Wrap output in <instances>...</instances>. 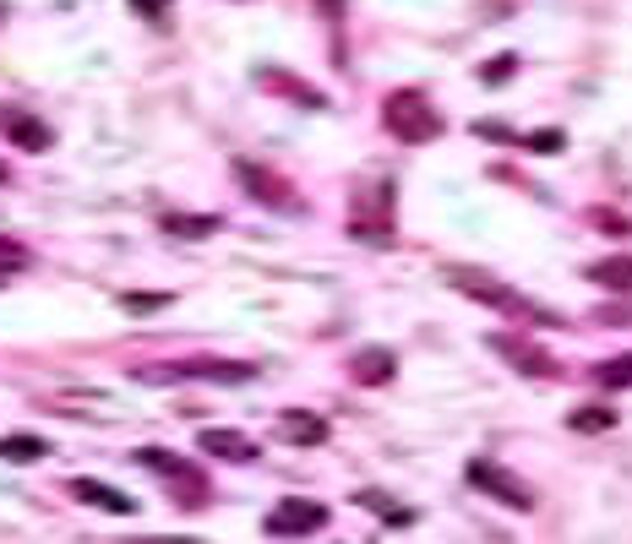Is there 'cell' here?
Returning <instances> with one entry per match:
<instances>
[{
	"label": "cell",
	"instance_id": "23",
	"mask_svg": "<svg viewBox=\"0 0 632 544\" xmlns=\"http://www.w3.org/2000/svg\"><path fill=\"white\" fill-rule=\"evenodd\" d=\"M121 305H126V310H163L169 294H121Z\"/></svg>",
	"mask_w": 632,
	"mask_h": 544
},
{
	"label": "cell",
	"instance_id": "27",
	"mask_svg": "<svg viewBox=\"0 0 632 544\" xmlns=\"http://www.w3.org/2000/svg\"><path fill=\"white\" fill-rule=\"evenodd\" d=\"M11 272H22V262H0V283H11Z\"/></svg>",
	"mask_w": 632,
	"mask_h": 544
},
{
	"label": "cell",
	"instance_id": "1",
	"mask_svg": "<svg viewBox=\"0 0 632 544\" xmlns=\"http://www.w3.org/2000/svg\"><path fill=\"white\" fill-rule=\"evenodd\" d=\"M349 235L365 240V246H387L398 235V218H393V185L387 180H365L354 185L349 196Z\"/></svg>",
	"mask_w": 632,
	"mask_h": 544
},
{
	"label": "cell",
	"instance_id": "15",
	"mask_svg": "<svg viewBox=\"0 0 632 544\" xmlns=\"http://www.w3.org/2000/svg\"><path fill=\"white\" fill-rule=\"evenodd\" d=\"M257 82L268 88V93H284V99H295V104H306V110H316L321 104V93H316L312 82H301V77H290V71H257Z\"/></svg>",
	"mask_w": 632,
	"mask_h": 544
},
{
	"label": "cell",
	"instance_id": "19",
	"mask_svg": "<svg viewBox=\"0 0 632 544\" xmlns=\"http://www.w3.org/2000/svg\"><path fill=\"white\" fill-rule=\"evenodd\" d=\"M573 430H584V435H600V430H611L617 424V408H606V404H584V408H573V419H567Z\"/></svg>",
	"mask_w": 632,
	"mask_h": 544
},
{
	"label": "cell",
	"instance_id": "21",
	"mask_svg": "<svg viewBox=\"0 0 632 544\" xmlns=\"http://www.w3.org/2000/svg\"><path fill=\"white\" fill-rule=\"evenodd\" d=\"M512 71H518V60H512V55H496V60L479 66V82H507Z\"/></svg>",
	"mask_w": 632,
	"mask_h": 544
},
{
	"label": "cell",
	"instance_id": "17",
	"mask_svg": "<svg viewBox=\"0 0 632 544\" xmlns=\"http://www.w3.org/2000/svg\"><path fill=\"white\" fill-rule=\"evenodd\" d=\"M44 452H49V446H44L38 435H22V430H16V435H0V457H5V463H38Z\"/></svg>",
	"mask_w": 632,
	"mask_h": 544
},
{
	"label": "cell",
	"instance_id": "16",
	"mask_svg": "<svg viewBox=\"0 0 632 544\" xmlns=\"http://www.w3.org/2000/svg\"><path fill=\"white\" fill-rule=\"evenodd\" d=\"M589 277L600 283V288H611V294H628L632 288V257H606V262H595Z\"/></svg>",
	"mask_w": 632,
	"mask_h": 544
},
{
	"label": "cell",
	"instance_id": "24",
	"mask_svg": "<svg viewBox=\"0 0 632 544\" xmlns=\"http://www.w3.org/2000/svg\"><path fill=\"white\" fill-rule=\"evenodd\" d=\"M595 224H606V235H628V218H622V213H606V207H600Z\"/></svg>",
	"mask_w": 632,
	"mask_h": 544
},
{
	"label": "cell",
	"instance_id": "18",
	"mask_svg": "<svg viewBox=\"0 0 632 544\" xmlns=\"http://www.w3.org/2000/svg\"><path fill=\"white\" fill-rule=\"evenodd\" d=\"M595 387H600V393H622V387H632V354H617V360L595 365Z\"/></svg>",
	"mask_w": 632,
	"mask_h": 544
},
{
	"label": "cell",
	"instance_id": "13",
	"mask_svg": "<svg viewBox=\"0 0 632 544\" xmlns=\"http://www.w3.org/2000/svg\"><path fill=\"white\" fill-rule=\"evenodd\" d=\"M393 371H398V360H393L387 349H360V354L349 360V376H354L360 387H382V382H393Z\"/></svg>",
	"mask_w": 632,
	"mask_h": 544
},
{
	"label": "cell",
	"instance_id": "3",
	"mask_svg": "<svg viewBox=\"0 0 632 544\" xmlns=\"http://www.w3.org/2000/svg\"><path fill=\"white\" fill-rule=\"evenodd\" d=\"M382 126H387V136L420 147V141H437V136H442V115L431 110L426 93L398 88V93H387V104H382Z\"/></svg>",
	"mask_w": 632,
	"mask_h": 544
},
{
	"label": "cell",
	"instance_id": "10",
	"mask_svg": "<svg viewBox=\"0 0 632 544\" xmlns=\"http://www.w3.org/2000/svg\"><path fill=\"white\" fill-rule=\"evenodd\" d=\"M196 446H202L207 457H224V463H251V457H257V441L240 435V430H202Z\"/></svg>",
	"mask_w": 632,
	"mask_h": 544
},
{
	"label": "cell",
	"instance_id": "12",
	"mask_svg": "<svg viewBox=\"0 0 632 544\" xmlns=\"http://www.w3.org/2000/svg\"><path fill=\"white\" fill-rule=\"evenodd\" d=\"M490 349H496V354H507V360H512L523 376H556V365H551V360H545L534 343H518V338L496 332V338H490Z\"/></svg>",
	"mask_w": 632,
	"mask_h": 544
},
{
	"label": "cell",
	"instance_id": "14",
	"mask_svg": "<svg viewBox=\"0 0 632 544\" xmlns=\"http://www.w3.org/2000/svg\"><path fill=\"white\" fill-rule=\"evenodd\" d=\"M279 430L290 435V446H321V441H327V419L312 413V408H290V413L279 419Z\"/></svg>",
	"mask_w": 632,
	"mask_h": 544
},
{
	"label": "cell",
	"instance_id": "26",
	"mask_svg": "<svg viewBox=\"0 0 632 544\" xmlns=\"http://www.w3.org/2000/svg\"><path fill=\"white\" fill-rule=\"evenodd\" d=\"M163 5H169V0H132V11H143V16H158Z\"/></svg>",
	"mask_w": 632,
	"mask_h": 544
},
{
	"label": "cell",
	"instance_id": "2",
	"mask_svg": "<svg viewBox=\"0 0 632 544\" xmlns=\"http://www.w3.org/2000/svg\"><path fill=\"white\" fill-rule=\"evenodd\" d=\"M448 283L459 288V294H470L479 305H490V310H501V316H518V321H534V327H545V321H556L551 310H540L534 299H523L518 288H507V283H496L490 272H474V268H453L448 272Z\"/></svg>",
	"mask_w": 632,
	"mask_h": 544
},
{
	"label": "cell",
	"instance_id": "20",
	"mask_svg": "<svg viewBox=\"0 0 632 544\" xmlns=\"http://www.w3.org/2000/svg\"><path fill=\"white\" fill-rule=\"evenodd\" d=\"M163 229H169V235H180V240H202V235H213V229H218V218H213V213H202V218H191V213H169V218H163Z\"/></svg>",
	"mask_w": 632,
	"mask_h": 544
},
{
	"label": "cell",
	"instance_id": "9",
	"mask_svg": "<svg viewBox=\"0 0 632 544\" xmlns=\"http://www.w3.org/2000/svg\"><path fill=\"white\" fill-rule=\"evenodd\" d=\"M0 132H5V141H16L22 152H44V147L55 141L38 115H27V110H16V104H0Z\"/></svg>",
	"mask_w": 632,
	"mask_h": 544
},
{
	"label": "cell",
	"instance_id": "7",
	"mask_svg": "<svg viewBox=\"0 0 632 544\" xmlns=\"http://www.w3.org/2000/svg\"><path fill=\"white\" fill-rule=\"evenodd\" d=\"M235 180L262 202V207H279V213H290V207H301V196L290 191V180L284 174H273V169H262V163H251V158H240L235 163Z\"/></svg>",
	"mask_w": 632,
	"mask_h": 544
},
{
	"label": "cell",
	"instance_id": "11",
	"mask_svg": "<svg viewBox=\"0 0 632 544\" xmlns=\"http://www.w3.org/2000/svg\"><path fill=\"white\" fill-rule=\"evenodd\" d=\"M66 490H71L77 501L99 507V512H115V518H132V512H137V501H132V496H121V490H110V485H99V479H71Z\"/></svg>",
	"mask_w": 632,
	"mask_h": 544
},
{
	"label": "cell",
	"instance_id": "8",
	"mask_svg": "<svg viewBox=\"0 0 632 544\" xmlns=\"http://www.w3.org/2000/svg\"><path fill=\"white\" fill-rule=\"evenodd\" d=\"M470 485L474 490H485L490 501H507V507H518V512H529L534 507V496H529V485L518 479V474H507V468H496V463H470Z\"/></svg>",
	"mask_w": 632,
	"mask_h": 544
},
{
	"label": "cell",
	"instance_id": "4",
	"mask_svg": "<svg viewBox=\"0 0 632 544\" xmlns=\"http://www.w3.org/2000/svg\"><path fill=\"white\" fill-rule=\"evenodd\" d=\"M143 382H224V387H235V382H251L257 376V365L251 360H174V365H154V371H137Z\"/></svg>",
	"mask_w": 632,
	"mask_h": 544
},
{
	"label": "cell",
	"instance_id": "25",
	"mask_svg": "<svg viewBox=\"0 0 632 544\" xmlns=\"http://www.w3.org/2000/svg\"><path fill=\"white\" fill-rule=\"evenodd\" d=\"M474 132H479V136H496V141H518V136L507 132V126H496V121H479Z\"/></svg>",
	"mask_w": 632,
	"mask_h": 544
},
{
	"label": "cell",
	"instance_id": "5",
	"mask_svg": "<svg viewBox=\"0 0 632 544\" xmlns=\"http://www.w3.org/2000/svg\"><path fill=\"white\" fill-rule=\"evenodd\" d=\"M137 463H143V468H158V474H169L185 507L207 501V474H202L196 463H185V457H174V452H158V446H143V452H137Z\"/></svg>",
	"mask_w": 632,
	"mask_h": 544
},
{
	"label": "cell",
	"instance_id": "22",
	"mask_svg": "<svg viewBox=\"0 0 632 544\" xmlns=\"http://www.w3.org/2000/svg\"><path fill=\"white\" fill-rule=\"evenodd\" d=\"M562 141H567L562 132H529V136H523V147H529V152H562Z\"/></svg>",
	"mask_w": 632,
	"mask_h": 544
},
{
	"label": "cell",
	"instance_id": "28",
	"mask_svg": "<svg viewBox=\"0 0 632 544\" xmlns=\"http://www.w3.org/2000/svg\"><path fill=\"white\" fill-rule=\"evenodd\" d=\"M137 544H202V540H137Z\"/></svg>",
	"mask_w": 632,
	"mask_h": 544
},
{
	"label": "cell",
	"instance_id": "29",
	"mask_svg": "<svg viewBox=\"0 0 632 544\" xmlns=\"http://www.w3.org/2000/svg\"><path fill=\"white\" fill-rule=\"evenodd\" d=\"M0 185H5V163H0Z\"/></svg>",
	"mask_w": 632,
	"mask_h": 544
},
{
	"label": "cell",
	"instance_id": "6",
	"mask_svg": "<svg viewBox=\"0 0 632 544\" xmlns=\"http://www.w3.org/2000/svg\"><path fill=\"white\" fill-rule=\"evenodd\" d=\"M327 523V507L321 501H306V496H290L268 512V534L273 540H301V534H316Z\"/></svg>",
	"mask_w": 632,
	"mask_h": 544
}]
</instances>
